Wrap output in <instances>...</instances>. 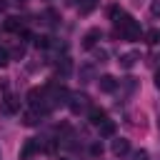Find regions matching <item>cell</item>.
Wrapping results in <instances>:
<instances>
[{"instance_id":"obj_1","label":"cell","mask_w":160,"mask_h":160,"mask_svg":"<svg viewBox=\"0 0 160 160\" xmlns=\"http://www.w3.org/2000/svg\"><path fill=\"white\" fill-rule=\"evenodd\" d=\"M115 28H118V35L122 40H138L140 38V25L138 20H132L128 12H122L118 20H115Z\"/></svg>"},{"instance_id":"obj_2","label":"cell","mask_w":160,"mask_h":160,"mask_svg":"<svg viewBox=\"0 0 160 160\" xmlns=\"http://www.w3.org/2000/svg\"><path fill=\"white\" fill-rule=\"evenodd\" d=\"M68 108H70V112H72V115H80V112L90 110L92 105H90V98H88L85 92H72V95H70V100H68Z\"/></svg>"},{"instance_id":"obj_3","label":"cell","mask_w":160,"mask_h":160,"mask_svg":"<svg viewBox=\"0 0 160 160\" xmlns=\"http://www.w3.org/2000/svg\"><path fill=\"white\" fill-rule=\"evenodd\" d=\"M100 38H102V30H100V28H90V30L82 35V48H85V50H92Z\"/></svg>"},{"instance_id":"obj_4","label":"cell","mask_w":160,"mask_h":160,"mask_svg":"<svg viewBox=\"0 0 160 160\" xmlns=\"http://www.w3.org/2000/svg\"><path fill=\"white\" fill-rule=\"evenodd\" d=\"M40 150V142L35 140V138H30V140H25V145L20 148V160H30L35 152Z\"/></svg>"},{"instance_id":"obj_5","label":"cell","mask_w":160,"mask_h":160,"mask_svg":"<svg viewBox=\"0 0 160 160\" xmlns=\"http://www.w3.org/2000/svg\"><path fill=\"white\" fill-rule=\"evenodd\" d=\"M98 88H100L102 92H112V90L118 88V80H115L112 75H100V78H98Z\"/></svg>"},{"instance_id":"obj_6","label":"cell","mask_w":160,"mask_h":160,"mask_svg":"<svg viewBox=\"0 0 160 160\" xmlns=\"http://www.w3.org/2000/svg\"><path fill=\"white\" fill-rule=\"evenodd\" d=\"M128 152H130V142H128L125 138L112 140V155H115V158H122V155H128Z\"/></svg>"},{"instance_id":"obj_7","label":"cell","mask_w":160,"mask_h":160,"mask_svg":"<svg viewBox=\"0 0 160 160\" xmlns=\"http://www.w3.org/2000/svg\"><path fill=\"white\" fill-rule=\"evenodd\" d=\"M18 110H20V100H18L15 95H5V100H2V112L12 115V112H18Z\"/></svg>"},{"instance_id":"obj_8","label":"cell","mask_w":160,"mask_h":160,"mask_svg":"<svg viewBox=\"0 0 160 160\" xmlns=\"http://www.w3.org/2000/svg\"><path fill=\"white\" fill-rule=\"evenodd\" d=\"M88 120H90L92 125H98V128H100L108 118H105V110H102V108H90V110H88Z\"/></svg>"},{"instance_id":"obj_9","label":"cell","mask_w":160,"mask_h":160,"mask_svg":"<svg viewBox=\"0 0 160 160\" xmlns=\"http://www.w3.org/2000/svg\"><path fill=\"white\" fill-rule=\"evenodd\" d=\"M5 30L8 32H22V20L20 18H5Z\"/></svg>"},{"instance_id":"obj_10","label":"cell","mask_w":160,"mask_h":160,"mask_svg":"<svg viewBox=\"0 0 160 160\" xmlns=\"http://www.w3.org/2000/svg\"><path fill=\"white\" fill-rule=\"evenodd\" d=\"M120 68H125V70H130L135 62H138V52H125V55H120Z\"/></svg>"},{"instance_id":"obj_11","label":"cell","mask_w":160,"mask_h":160,"mask_svg":"<svg viewBox=\"0 0 160 160\" xmlns=\"http://www.w3.org/2000/svg\"><path fill=\"white\" fill-rule=\"evenodd\" d=\"M100 135H102V138H110V135H115V122H112V120H105V122L100 125Z\"/></svg>"},{"instance_id":"obj_12","label":"cell","mask_w":160,"mask_h":160,"mask_svg":"<svg viewBox=\"0 0 160 160\" xmlns=\"http://www.w3.org/2000/svg\"><path fill=\"white\" fill-rule=\"evenodd\" d=\"M38 118H40V112H38V110H28V112L22 115V125H35V122H38Z\"/></svg>"},{"instance_id":"obj_13","label":"cell","mask_w":160,"mask_h":160,"mask_svg":"<svg viewBox=\"0 0 160 160\" xmlns=\"http://www.w3.org/2000/svg\"><path fill=\"white\" fill-rule=\"evenodd\" d=\"M145 42H148V45L160 42V30H155V28H152V30H148V32H145Z\"/></svg>"},{"instance_id":"obj_14","label":"cell","mask_w":160,"mask_h":160,"mask_svg":"<svg viewBox=\"0 0 160 160\" xmlns=\"http://www.w3.org/2000/svg\"><path fill=\"white\" fill-rule=\"evenodd\" d=\"M95 2H98V0H82V2H80V15H88V12L95 8Z\"/></svg>"},{"instance_id":"obj_15","label":"cell","mask_w":160,"mask_h":160,"mask_svg":"<svg viewBox=\"0 0 160 160\" xmlns=\"http://www.w3.org/2000/svg\"><path fill=\"white\" fill-rule=\"evenodd\" d=\"M80 78L88 82V80H92V65H82L80 68Z\"/></svg>"},{"instance_id":"obj_16","label":"cell","mask_w":160,"mask_h":160,"mask_svg":"<svg viewBox=\"0 0 160 160\" xmlns=\"http://www.w3.org/2000/svg\"><path fill=\"white\" fill-rule=\"evenodd\" d=\"M108 15H110V20H112V22H115V20H118V18H120V15H122V10H120V8H118V5H110V8H108Z\"/></svg>"},{"instance_id":"obj_17","label":"cell","mask_w":160,"mask_h":160,"mask_svg":"<svg viewBox=\"0 0 160 160\" xmlns=\"http://www.w3.org/2000/svg\"><path fill=\"white\" fill-rule=\"evenodd\" d=\"M58 72H62V75L70 72V60H68V58H62V60L58 62Z\"/></svg>"},{"instance_id":"obj_18","label":"cell","mask_w":160,"mask_h":160,"mask_svg":"<svg viewBox=\"0 0 160 160\" xmlns=\"http://www.w3.org/2000/svg\"><path fill=\"white\" fill-rule=\"evenodd\" d=\"M132 160H150V152L148 150H135L132 152Z\"/></svg>"},{"instance_id":"obj_19","label":"cell","mask_w":160,"mask_h":160,"mask_svg":"<svg viewBox=\"0 0 160 160\" xmlns=\"http://www.w3.org/2000/svg\"><path fill=\"white\" fill-rule=\"evenodd\" d=\"M8 62H10V52H8L5 48H0V68H5Z\"/></svg>"},{"instance_id":"obj_20","label":"cell","mask_w":160,"mask_h":160,"mask_svg":"<svg viewBox=\"0 0 160 160\" xmlns=\"http://www.w3.org/2000/svg\"><path fill=\"white\" fill-rule=\"evenodd\" d=\"M90 152H92L95 158H100V155H102V142H92V148H90Z\"/></svg>"},{"instance_id":"obj_21","label":"cell","mask_w":160,"mask_h":160,"mask_svg":"<svg viewBox=\"0 0 160 160\" xmlns=\"http://www.w3.org/2000/svg\"><path fill=\"white\" fill-rule=\"evenodd\" d=\"M45 18H48V22H50V25H55V22H58V12H55V10H48V12H45Z\"/></svg>"},{"instance_id":"obj_22","label":"cell","mask_w":160,"mask_h":160,"mask_svg":"<svg viewBox=\"0 0 160 160\" xmlns=\"http://www.w3.org/2000/svg\"><path fill=\"white\" fill-rule=\"evenodd\" d=\"M22 55H25V48H22V45H18V48L12 50V58H22Z\"/></svg>"},{"instance_id":"obj_23","label":"cell","mask_w":160,"mask_h":160,"mask_svg":"<svg viewBox=\"0 0 160 160\" xmlns=\"http://www.w3.org/2000/svg\"><path fill=\"white\" fill-rule=\"evenodd\" d=\"M95 58H98L100 62H105V58H108V52H105V50H95Z\"/></svg>"},{"instance_id":"obj_24","label":"cell","mask_w":160,"mask_h":160,"mask_svg":"<svg viewBox=\"0 0 160 160\" xmlns=\"http://www.w3.org/2000/svg\"><path fill=\"white\" fill-rule=\"evenodd\" d=\"M150 10H152V15H160V0H155V2H152V8H150Z\"/></svg>"},{"instance_id":"obj_25","label":"cell","mask_w":160,"mask_h":160,"mask_svg":"<svg viewBox=\"0 0 160 160\" xmlns=\"http://www.w3.org/2000/svg\"><path fill=\"white\" fill-rule=\"evenodd\" d=\"M155 85H158V88H160V70H158V72H155Z\"/></svg>"},{"instance_id":"obj_26","label":"cell","mask_w":160,"mask_h":160,"mask_svg":"<svg viewBox=\"0 0 160 160\" xmlns=\"http://www.w3.org/2000/svg\"><path fill=\"white\" fill-rule=\"evenodd\" d=\"M5 88H8V82H5V80H0V90H5Z\"/></svg>"},{"instance_id":"obj_27","label":"cell","mask_w":160,"mask_h":160,"mask_svg":"<svg viewBox=\"0 0 160 160\" xmlns=\"http://www.w3.org/2000/svg\"><path fill=\"white\" fill-rule=\"evenodd\" d=\"M2 8H5V5H2V2H0V12H2Z\"/></svg>"},{"instance_id":"obj_28","label":"cell","mask_w":160,"mask_h":160,"mask_svg":"<svg viewBox=\"0 0 160 160\" xmlns=\"http://www.w3.org/2000/svg\"><path fill=\"white\" fill-rule=\"evenodd\" d=\"M68 2H72V5H75V2H78V0H68Z\"/></svg>"}]
</instances>
